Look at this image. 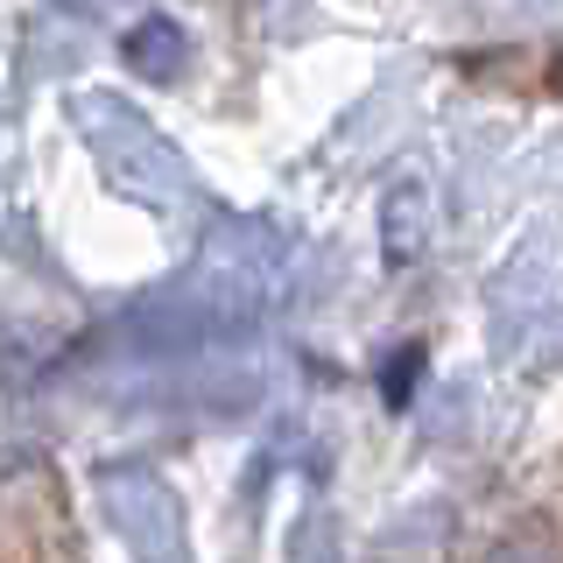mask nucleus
Segmentation results:
<instances>
[{"label": "nucleus", "mask_w": 563, "mask_h": 563, "mask_svg": "<svg viewBox=\"0 0 563 563\" xmlns=\"http://www.w3.org/2000/svg\"><path fill=\"white\" fill-rule=\"evenodd\" d=\"M416 380H422V352H416V345H401V352H395V366H387V401L401 409Z\"/></svg>", "instance_id": "7ed1b4c3"}, {"label": "nucleus", "mask_w": 563, "mask_h": 563, "mask_svg": "<svg viewBox=\"0 0 563 563\" xmlns=\"http://www.w3.org/2000/svg\"><path fill=\"white\" fill-rule=\"evenodd\" d=\"M380 225H387V261H395V268L422 254V184H416V176H401V184L387 190Z\"/></svg>", "instance_id": "f03ea898"}, {"label": "nucleus", "mask_w": 563, "mask_h": 563, "mask_svg": "<svg viewBox=\"0 0 563 563\" xmlns=\"http://www.w3.org/2000/svg\"><path fill=\"white\" fill-rule=\"evenodd\" d=\"M493 563H542V556H536V550H500Z\"/></svg>", "instance_id": "20e7f679"}, {"label": "nucleus", "mask_w": 563, "mask_h": 563, "mask_svg": "<svg viewBox=\"0 0 563 563\" xmlns=\"http://www.w3.org/2000/svg\"><path fill=\"white\" fill-rule=\"evenodd\" d=\"M120 57H128L141 78H169V70H184V29H176L169 14H141L128 29V43H120Z\"/></svg>", "instance_id": "f257e3e1"}]
</instances>
